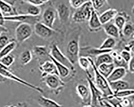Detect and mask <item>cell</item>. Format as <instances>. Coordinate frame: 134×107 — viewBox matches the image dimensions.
Returning a JSON list of instances; mask_svg holds the SVG:
<instances>
[{
	"label": "cell",
	"instance_id": "db71d44e",
	"mask_svg": "<svg viewBox=\"0 0 134 107\" xmlns=\"http://www.w3.org/2000/svg\"><path fill=\"white\" fill-rule=\"evenodd\" d=\"M1 26H0V29H1Z\"/></svg>",
	"mask_w": 134,
	"mask_h": 107
},
{
	"label": "cell",
	"instance_id": "3957f363",
	"mask_svg": "<svg viewBox=\"0 0 134 107\" xmlns=\"http://www.w3.org/2000/svg\"><path fill=\"white\" fill-rule=\"evenodd\" d=\"M17 15H26L34 16H40L41 9L40 7L34 6L27 1H15L13 6Z\"/></svg>",
	"mask_w": 134,
	"mask_h": 107
},
{
	"label": "cell",
	"instance_id": "603a6c76",
	"mask_svg": "<svg viewBox=\"0 0 134 107\" xmlns=\"http://www.w3.org/2000/svg\"><path fill=\"white\" fill-rule=\"evenodd\" d=\"M106 33L111 37L118 38L119 37L120 31L112 21L102 25Z\"/></svg>",
	"mask_w": 134,
	"mask_h": 107
},
{
	"label": "cell",
	"instance_id": "2e32d148",
	"mask_svg": "<svg viewBox=\"0 0 134 107\" xmlns=\"http://www.w3.org/2000/svg\"><path fill=\"white\" fill-rule=\"evenodd\" d=\"M39 68L41 72V77L48 75H55L59 76L56 66L51 60L45 61L40 64Z\"/></svg>",
	"mask_w": 134,
	"mask_h": 107
},
{
	"label": "cell",
	"instance_id": "ffe728a7",
	"mask_svg": "<svg viewBox=\"0 0 134 107\" xmlns=\"http://www.w3.org/2000/svg\"><path fill=\"white\" fill-rule=\"evenodd\" d=\"M118 13L117 10L111 8L103 12L99 15L100 21L102 25L113 21L118 15Z\"/></svg>",
	"mask_w": 134,
	"mask_h": 107
},
{
	"label": "cell",
	"instance_id": "30bf717a",
	"mask_svg": "<svg viewBox=\"0 0 134 107\" xmlns=\"http://www.w3.org/2000/svg\"><path fill=\"white\" fill-rule=\"evenodd\" d=\"M33 29L31 25L26 23H20L15 31V41L17 43H22L32 36Z\"/></svg>",
	"mask_w": 134,
	"mask_h": 107
},
{
	"label": "cell",
	"instance_id": "9a60e30c",
	"mask_svg": "<svg viewBox=\"0 0 134 107\" xmlns=\"http://www.w3.org/2000/svg\"><path fill=\"white\" fill-rule=\"evenodd\" d=\"M77 94L82 100L84 105H91V93L88 86L79 83L76 86Z\"/></svg>",
	"mask_w": 134,
	"mask_h": 107
},
{
	"label": "cell",
	"instance_id": "f907efd6",
	"mask_svg": "<svg viewBox=\"0 0 134 107\" xmlns=\"http://www.w3.org/2000/svg\"><path fill=\"white\" fill-rule=\"evenodd\" d=\"M4 107H18V106L13 105H7L4 106Z\"/></svg>",
	"mask_w": 134,
	"mask_h": 107
},
{
	"label": "cell",
	"instance_id": "836d02e7",
	"mask_svg": "<svg viewBox=\"0 0 134 107\" xmlns=\"http://www.w3.org/2000/svg\"><path fill=\"white\" fill-rule=\"evenodd\" d=\"M113 64L115 68L123 67L126 70L128 68V63H126L120 55L118 54L116 56L113 58Z\"/></svg>",
	"mask_w": 134,
	"mask_h": 107
},
{
	"label": "cell",
	"instance_id": "cb8c5ba5",
	"mask_svg": "<svg viewBox=\"0 0 134 107\" xmlns=\"http://www.w3.org/2000/svg\"><path fill=\"white\" fill-rule=\"evenodd\" d=\"M37 102L39 105L41 107H64L55 101L42 95L38 98Z\"/></svg>",
	"mask_w": 134,
	"mask_h": 107
},
{
	"label": "cell",
	"instance_id": "681fc988",
	"mask_svg": "<svg viewBox=\"0 0 134 107\" xmlns=\"http://www.w3.org/2000/svg\"><path fill=\"white\" fill-rule=\"evenodd\" d=\"M7 79L3 76V75L0 74V83L5 82Z\"/></svg>",
	"mask_w": 134,
	"mask_h": 107
},
{
	"label": "cell",
	"instance_id": "1f68e13d",
	"mask_svg": "<svg viewBox=\"0 0 134 107\" xmlns=\"http://www.w3.org/2000/svg\"><path fill=\"white\" fill-rule=\"evenodd\" d=\"M116 45L115 39L111 37L107 38L104 41L99 47L102 50H112Z\"/></svg>",
	"mask_w": 134,
	"mask_h": 107
},
{
	"label": "cell",
	"instance_id": "ba28073f",
	"mask_svg": "<svg viewBox=\"0 0 134 107\" xmlns=\"http://www.w3.org/2000/svg\"><path fill=\"white\" fill-rule=\"evenodd\" d=\"M86 72L87 81L91 93V105L94 107H101L102 100L104 98L103 94L96 86L89 71Z\"/></svg>",
	"mask_w": 134,
	"mask_h": 107
},
{
	"label": "cell",
	"instance_id": "8992f818",
	"mask_svg": "<svg viewBox=\"0 0 134 107\" xmlns=\"http://www.w3.org/2000/svg\"><path fill=\"white\" fill-rule=\"evenodd\" d=\"M94 10L92 1H87L83 5L74 12L72 15V19L77 23L88 21Z\"/></svg>",
	"mask_w": 134,
	"mask_h": 107
},
{
	"label": "cell",
	"instance_id": "b9f144b4",
	"mask_svg": "<svg viewBox=\"0 0 134 107\" xmlns=\"http://www.w3.org/2000/svg\"><path fill=\"white\" fill-rule=\"evenodd\" d=\"M120 55L123 59L127 63H129L132 58L131 53L126 50H123L121 52Z\"/></svg>",
	"mask_w": 134,
	"mask_h": 107
},
{
	"label": "cell",
	"instance_id": "4dcf8cb0",
	"mask_svg": "<svg viewBox=\"0 0 134 107\" xmlns=\"http://www.w3.org/2000/svg\"><path fill=\"white\" fill-rule=\"evenodd\" d=\"M14 40H15L13 38L7 34V32L2 33L0 35V51Z\"/></svg>",
	"mask_w": 134,
	"mask_h": 107
},
{
	"label": "cell",
	"instance_id": "e575fe53",
	"mask_svg": "<svg viewBox=\"0 0 134 107\" xmlns=\"http://www.w3.org/2000/svg\"><path fill=\"white\" fill-rule=\"evenodd\" d=\"M117 99L123 107H134V95Z\"/></svg>",
	"mask_w": 134,
	"mask_h": 107
},
{
	"label": "cell",
	"instance_id": "7a4b0ae2",
	"mask_svg": "<svg viewBox=\"0 0 134 107\" xmlns=\"http://www.w3.org/2000/svg\"><path fill=\"white\" fill-rule=\"evenodd\" d=\"M91 65L94 74V83L97 88L102 92L104 99H107L113 96V92L110 88L109 83L107 79L99 72L96 65L94 60L90 58Z\"/></svg>",
	"mask_w": 134,
	"mask_h": 107
},
{
	"label": "cell",
	"instance_id": "816d5d0a",
	"mask_svg": "<svg viewBox=\"0 0 134 107\" xmlns=\"http://www.w3.org/2000/svg\"><path fill=\"white\" fill-rule=\"evenodd\" d=\"M83 107H94L93 106L91 105H84Z\"/></svg>",
	"mask_w": 134,
	"mask_h": 107
},
{
	"label": "cell",
	"instance_id": "44dd1931",
	"mask_svg": "<svg viewBox=\"0 0 134 107\" xmlns=\"http://www.w3.org/2000/svg\"><path fill=\"white\" fill-rule=\"evenodd\" d=\"M110 88L114 94H116L119 92L129 89L130 85L127 81L120 80L117 81L109 83Z\"/></svg>",
	"mask_w": 134,
	"mask_h": 107
},
{
	"label": "cell",
	"instance_id": "d4e9b609",
	"mask_svg": "<svg viewBox=\"0 0 134 107\" xmlns=\"http://www.w3.org/2000/svg\"><path fill=\"white\" fill-rule=\"evenodd\" d=\"M0 10H1L4 16L16 15L13 6L5 1H0Z\"/></svg>",
	"mask_w": 134,
	"mask_h": 107
},
{
	"label": "cell",
	"instance_id": "83f0119b",
	"mask_svg": "<svg viewBox=\"0 0 134 107\" xmlns=\"http://www.w3.org/2000/svg\"><path fill=\"white\" fill-rule=\"evenodd\" d=\"M115 68V66L113 63L103 64L99 65L97 68L99 72L103 75V76L107 79L109 77V75L111 74Z\"/></svg>",
	"mask_w": 134,
	"mask_h": 107
},
{
	"label": "cell",
	"instance_id": "4fadbf2b",
	"mask_svg": "<svg viewBox=\"0 0 134 107\" xmlns=\"http://www.w3.org/2000/svg\"><path fill=\"white\" fill-rule=\"evenodd\" d=\"M113 50H102L99 48H96L92 46H85L80 48V57H85L92 58L95 57L105 53H110Z\"/></svg>",
	"mask_w": 134,
	"mask_h": 107
},
{
	"label": "cell",
	"instance_id": "5bb4252c",
	"mask_svg": "<svg viewBox=\"0 0 134 107\" xmlns=\"http://www.w3.org/2000/svg\"><path fill=\"white\" fill-rule=\"evenodd\" d=\"M34 26L35 34L43 39H49L55 33L53 29L47 27L41 21L36 23Z\"/></svg>",
	"mask_w": 134,
	"mask_h": 107
},
{
	"label": "cell",
	"instance_id": "74e56055",
	"mask_svg": "<svg viewBox=\"0 0 134 107\" xmlns=\"http://www.w3.org/2000/svg\"><path fill=\"white\" fill-rule=\"evenodd\" d=\"M15 61V56L9 54L0 59V63L5 67L9 68L13 64Z\"/></svg>",
	"mask_w": 134,
	"mask_h": 107
},
{
	"label": "cell",
	"instance_id": "ee69618b",
	"mask_svg": "<svg viewBox=\"0 0 134 107\" xmlns=\"http://www.w3.org/2000/svg\"><path fill=\"white\" fill-rule=\"evenodd\" d=\"M128 70L131 73L134 74V56L132 57L131 60L129 62Z\"/></svg>",
	"mask_w": 134,
	"mask_h": 107
},
{
	"label": "cell",
	"instance_id": "8fae6325",
	"mask_svg": "<svg viewBox=\"0 0 134 107\" xmlns=\"http://www.w3.org/2000/svg\"><path fill=\"white\" fill-rule=\"evenodd\" d=\"M5 21L16 22L20 23H26L34 25L36 23L41 21L40 16H34L29 15H17L10 16H4Z\"/></svg>",
	"mask_w": 134,
	"mask_h": 107
},
{
	"label": "cell",
	"instance_id": "e0dca14e",
	"mask_svg": "<svg viewBox=\"0 0 134 107\" xmlns=\"http://www.w3.org/2000/svg\"><path fill=\"white\" fill-rule=\"evenodd\" d=\"M88 21V29L90 32H98L102 29V25L100 21L99 15L94 10L92 11Z\"/></svg>",
	"mask_w": 134,
	"mask_h": 107
},
{
	"label": "cell",
	"instance_id": "7402d4cb",
	"mask_svg": "<svg viewBox=\"0 0 134 107\" xmlns=\"http://www.w3.org/2000/svg\"><path fill=\"white\" fill-rule=\"evenodd\" d=\"M126 70L123 67L115 68L111 74L107 78L108 82L122 80L125 76L126 74Z\"/></svg>",
	"mask_w": 134,
	"mask_h": 107
},
{
	"label": "cell",
	"instance_id": "bcb514c9",
	"mask_svg": "<svg viewBox=\"0 0 134 107\" xmlns=\"http://www.w3.org/2000/svg\"><path fill=\"white\" fill-rule=\"evenodd\" d=\"M127 48L134 54V40L131 41L128 43Z\"/></svg>",
	"mask_w": 134,
	"mask_h": 107
},
{
	"label": "cell",
	"instance_id": "60d3db41",
	"mask_svg": "<svg viewBox=\"0 0 134 107\" xmlns=\"http://www.w3.org/2000/svg\"><path fill=\"white\" fill-rule=\"evenodd\" d=\"M105 99L111 104L113 105L114 107H124L120 104L119 99L114 97V95Z\"/></svg>",
	"mask_w": 134,
	"mask_h": 107
},
{
	"label": "cell",
	"instance_id": "d590c367",
	"mask_svg": "<svg viewBox=\"0 0 134 107\" xmlns=\"http://www.w3.org/2000/svg\"><path fill=\"white\" fill-rule=\"evenodd\" d=\"M122 31L125 37H131L134 33V24L131 22H126Z\"/></svg>",
	"mask_w": 134,
	"mask_h": 107
},
{
	"label": "cell",
	"instance_id": "f6af8a7d",
	"mask_svg": "<svg viewBox=\"0 0 134 107\" xmlns=\"http://www.w3.org/2000/svg\"><path fill=\"white\" fill-rule=\"evenodd\" d=\"M101 107H114L106 99L103 98L101 102Z\"/></svg>",
	"mask_w": 134,
	"mask_h": 107
},
{
	"label": "cell",
	"instance_id": "7dc6e473",
	"mask_svg": "<svg viewBox=\"0 0 134 107\" xmlns=\"http://www.w3.org/2000/svg\"><path fill=\"white\" fill-rule=\"evenodd\" d=\"M5 22L4 16L3 15L1 10H0V26L4 27L5 24Z\"/></svg>",
	"mask_w": 134,
	"mask_h": 107
},
{
	"label": "cell",
	"instance_id": "f35d334b",
	"mask_svg": "<svg viewBox=\"0 0 134 107\" xmlns=\"http://www.w3.org/2000/svg\"><path fill=\"white\" fill-rule=\"evenodd\" d=\"M134 95V89H129L119 92L114 94V96L117 98H122L128 96Z\"/></svg>",
	"mask_w": 134,
	"mask_h": 107
},
{
	"label": "cell",
	"instance_id": "7bdbcfd3",
	"mask_svg": "<svg viewBox=\"0 0 134 107\" xmlns=\"http://www.w3.org/2000/svg\"><path fill=\"white\" fill-rule=\"evenodd\" d=\"M27 1L34 6L40 7L41 5L47 3L49 1H44V0H29V1Z\"/></svg>",
	"mask_w": 134,
	"mask_h": 107
},
{
	"label": "cell",
	"instance_id": "f5cc1de1",
	"mask_svg": "<svg viewBox=\"0 0 134 107\" xmlns=\"http://www.w3.org/2000/svg\"><path fill=\"white\" fill-rule=\"evenodd\" d=\"M132 12L133 14H134V5L133 6V7H132Z\"/></svg>",
	"mask_w": 134,
	"mask_h": 107
},
{
	"label": "cell",
	"instance_id": "ab89813d",
	"mask_svg": "<svg viewBox=\"0 0 134 107\" xmlns=\"http://www.w3.org/2000/svg\"><path fill=\"white\" fill-rule=\"evenodd\" d=\"M87 1L85 0H74V1H69L70 6L72 8L75 9H79Z\"/></svg>",
	"mask_w": 134,
	"mask_h": 107
},
{
	"label": "cell",
	"instance_id": "5b68a950",
	"mask_svg": "<svg viewBox=\"0 0 134 107\" xmlns=\"http://www.w3.org/2000/svg\"><path fill=\"white\" fill-rule=\"evenodd\" d=\"M53 2L54 4H52L56 10L59 22L62 24H66L70 20L71 15L69 1H59Z\"/></svg>",
	"mask_w": 134,
	"mask_h": 107
},
{
	"label": "cell",
	"instance_id": "9c48e42d",
	"mask_svg": "<svg viewBox=\"0 0 134 107\" xmlns=\"http://www.w3.org/2000/svg\"><path fill=\"white\" fill-rule=\"evenodd\" d=\"M50 55L55 61L68 67L72 72H74L75 69L74 65L72 64L55 44H53L50 48Z\"/></svg>",
	"mask_w": 134,
	"mask_h": 107
},
{
	"label": "cell",
	"instance_id": "ac0fdd59",
	"mask_svg": "<svg viewBox=\"0 0 134 107\" xmlns=\"http://www.w3.org/2000/svg\"><path fill=\"white\" fill-rule=\"evenodd\" d=\"M32 52L35 58H37L40 61L39 64L41 62V60L44 59V58L49 59L50 51H49L47 47L45 46H37L34 47Z\"/></svg>",
	"mask_w": 134,
	"mask_h": 107
},
{
	"label": "cell",
	"instance_id": "277c9868",
	"mask_svg": "<svg viewBox=\"0 0 134 107\" xmlns=\"http://www.w3.org/2000/svg\"><path fill=\"white\" fill-rule=\"evenodd\" d=\"M41 81L56 95H58L65 86L64 81L55 75H48L41 77Z\"/></svg>",
	"mask_w": 134,
	"mask_h": 107
},
{
	"label": "cell",
	"instance_id": "7c38bea8",
	"mask_svg": "<svg viewBox=\"0 0 134 107\" xmlns=\"http://www.w3.org/2000/svg\"><path fill=\"white\" fill-rule=\"evenodd\" d=\"M57 15V13L52 3L46 8L42 13L41 22L47 27L53 29Z\"/></svg>",
	"mask_w": 134,
	"mask_h": 107
},
{
	"label": "cell",
	"instance_id": "8d00e7d4",
	"mask_svg": "<svg viewBox=\"0 0 134 107\" xmlns=\"http://www.w3.org/2000/svg\"><path fill=\"white\" fill-rule=\"evenodd\" d=\"M114 23L119 29L120 31H122L126 23V19L123 16L118 15L114 19Z\"/></svg>",
	"mask_w": 134,
	"mask_h": 107
},
{
	"label": "cell",
	"instance_id": "d6a6232c",
	"mask_svg": "<svg viewBox=\"0 0 134 107\" xmlns=\"http://www.w3.org/2000/svg\"><path fill=\"white\" fill-rule=\"evenodd\" d=\"M77 63L80 67L86 72L88 71L90 68V67H92L89 58H86L85 57H80Z\"/></svg>",
	"mask_w": 134,
	"mask_h": 107
},
{
	"label": "cell",
	"instance_id": "f546056e",
	"mask_svg": "<svg viewBox=\"0 0 134 107\" xmlns=\"http://www.w3.org/2000/svg\"><path fill=\"white\" fill-rule=\"evenodd\" d=\"M17 42L15 40L11 41L0 51V59L10 54V53L16 48Z\"/></svg>",
	"mask_w": 134,
	"mask_h": 107
},
{
	"label": "cell",
	"instance_id": "6da1fadb",
	"mask_svg": "<svg viewBox=\"0 0 134 107\" xmlns=\"http://www.w3.org/2000/svg\"><path fill=\"white\" fill-rule=\"evenodd\" d=\"M80 36L79 32H74L71 35L65 47V55L74 65L77 63L80 58Z\"/></svg>",
	"mask_w": 134,
	"mask_h": 107
},
{
	"label": "cell",
	"instance_id": "11a10c76",
	"mask_svg": "<svg viewBox=\"0 0 134 107\" xmlns=\"http://www.w3.org/2000/svg\"></svg>",
	"mask_w": 134,
	"mask_h": 107
},
{
	"label": "cell",
	"instance_id": "d6986e66",
	"mask_svg": "<svg viewBox=\"0 0 134 107\" xmlns=\"http://www.w3.org/2000/svg\"><path fill=\"white\" fill-rule=\"evenodd\" d=\"M49 58L50 60L52 61L55 65L58 71L59 76L61 78L62 80L64 81V80H65L67 78H69L70 75L71 71L70 70L62 64H60L57 61H55L50 55V54L49 55Z\"/></svg>",
	"mask_w": 134,
	"mask_h": 107
},
{
	"label": "cell",
	"instance_id": "484cf974",
	"mask_svg": "<svg viewBox=\"0 0 134 107\" xmlns=\"http://www.w3.org/2000/svg\"><path fill=\"white\" fill-rule=\"evenodd\" d=\"M94 61L95 65L96 67L103 64H113V59L110 53H105L102 54L96 58Z\"/></svg>",
	"mask_w": 134,
	"mask_h": 107
},
{
	"label": "cell",
	"instance_id": "52a82bcc",
	"mask_svg": "<svg viewBox=\"0 0 134 107\" xmlns=\"http://www.w3.org/2000/svg\"><path fill=\"white\" fill-rule=\"evenodd\" d=\"M0 74L6 79H9V80L16 81L20 84H22L24 86H26L30 88L35 90L41 94H43L44 93L43 89L41 88V87L37 86H35L33 84L29 83L27 81L21 79L20 77H18L16 75L13 73L9 68L5 67L1 63H0Z\"/></svg>",
	"mask_w": 134,
	"mask_h": 107
},
{
	"label": "cell",
	"instance_id": "f1b7e54d",
	"mask_svg": "<svg viewBox=\"0 0 134 107\" xmlns=\"http://www.w3.org/2000/svg\"><path fill=\"white\" fill-rule=\"evenodd\" d=\"M32 58L33 54L31 51L29 50H26L20 54L19 58V62L22 65H27L31 61Z\"/></svg>",
	"mask_w": 134,
	"mask_h": 107
},
{
	"label": "cell",
	"instance_id": "c3c4849f",
	"mask_svg": "<svg viewBox=\"0 0 134 107\" xmlns=\"http://www.w3.org/2000/svg\"><path fill=\"white\" fill-rule=\"evenodd\" d=\"M18 107H28V104L25 102H19L17 104Z\"/></svg>",
	"mask_w": 134,
	"mask_h": 107
},
{
	"label": "cell",
	"instance_id": "4316f807",
	"mask_svg": "<svg viewBox=\"0 0 134 107\" xmlns=\"http://www.w3.org/2000/svg\"><path fill=\"white\" fill-rule=\"evenodd\" d=\"M93 9L98 13H100V15L103 13L102 10L105 11L110 8H108L109 4L107 1H92Z\"/></svg>",
	"mask_w": 134,
	"mask_h": 107
}]
</instances>
